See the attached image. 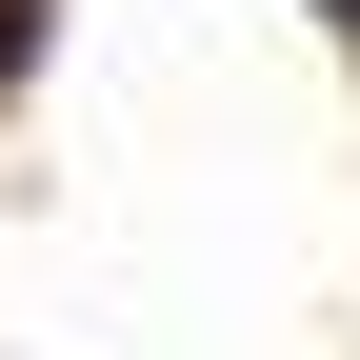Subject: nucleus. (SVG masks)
Segmentation results:
<instances>
[]
</instances>
